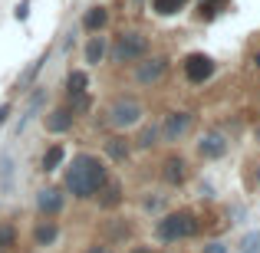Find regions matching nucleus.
<instances>
[{
  "label": "nucleus",
  "mask_w": 260,
  "mask_h": 253,
  "mask_svg": "<svg viewBox=\"0 0 260 253\" xmlns=\"http://www.w3.org/2000/svg\"><path fill=\"white\" fill-rule=\"evenodd\" d=\"M106 181H109V168H106V161H102L99 155L83 152V155L73 158L70 168H66V191H70L73 197H79V201L95 197Z\"/></svg>",
  "instance_id": "f257e3e1"
},
{
  "label": "nucleus",
  "mask_w": 260,
  "mask_h": 253,
  "mask_svg": "<svg viewBox=\"0 0 260 253\" xmlns=\"http://www.w3.org/2000/svg\"><path fill=\"white\" fill-rule=\"evenodd\" d=\"M158 240L165 243H175V240H184V237H191L198 230V221L191 210H172V214H165L158 221Z\"/></svg>",
  "instance_id": "f03ea898"
},
{
  "label": "nucleus",
  "mask_w": 260,
  "mask_h": 253,
  "mask_svg": "<svg viewBox=\"0 0 260 253\" xmlns=\"http://www.w3.org/2000/svg\"><path fill=\"white\" fill-rule=\"evenodd\" d=\"M148 53V37L139 30H122L112 43V59L115 63H135Z\"/></svg>",
  "instance_id": "7ed1b4c3"
},
{
  "label": "nucleus",
  "mask_w": 260,
  "mask_h": 253,
  "mask_svg": "<svg viewBox=\"0 0 260 253\" xmlns=\"http://www.w3.org/2000/svg\"><path fill=\"white\" fill-rule=\"evenodd\" d=\"M142 115H145V109H142V102L132 99V95H122V99H115L112 105H109V122H112V128H119V132L135 128L142 122Z\"/></svg>",
  "instance_id": "20e7f679"
},
{
  "label": "nucleus",
  "mask_w": 260,
  "mask_h": 253,
  "mask_svg": "<svg viewBox=\"0 0 260 253\" xmlns=\"http://www.w3.org/2000/svg\"><path fill=\"white\" fill-rule=\"evenodd\" d=\"M181 69H184V79H188L191 86H201L214 76V59H211L208 53H191V56H184Z\"/></svg>",
  "instance_id": "39448f33"
},
{
  "label": "nucleus",
  "mask_w": 260,
  "mask_h": 253,
  "mask_svg": "<svg viewBox=\"0 0 260 253\" xmlns=\"http://www.w3.org/2000/svg\"><path fill=\"white\" fill-rule=\"evenodd\" d=\"M191 122H194V115L184 112V109L168 112L165 122H161V128H158L161 141H178V138H184V135H188V128H191Z\"/></svg>",
  "instance_id": "423d86ee"
},
{
  "label": "nucleus",
  "mask_w": 260,
  "mask_h": 253,
  "mask_svg": "<svg viewBox=\"0 0 260 253\" xmlns=\"http://www.w3.org/2000/svg\"><path fill=\"white\" fill-rule=\"evenodd\" d=\"M165 73H168V59L165 56H152V59L142 56L139 69H135V83L155 86V83H161V79H165Z\"/></svg>",
  "instance_id": "0eeeda50"
},
{
  "label": "nucleus",
  "mask_w": 260,
  "mask_h": 253,
  "mask_svg": "<svg viewBox=\"0 0 260 253\" xmlns=\"http://www.w3.org/2000/svg\"><path fill=\"white\" fill-rule=\"evenodd\" d=\"M198 155H201L204 161L224 158V155H228V138H224V132H204L201 141H198Z\"/></svg>",
  "instance_id": "6e6552de"
},
{
  "label": "nucleus",
  "mask_w": 260,
  "mask_h": 253,
  "mask_svg": "<svg viewBox=\"0 0 260 253\" xmlns=\"http://www.w3.org/2000/svg\"><path fill=\"white\" fill-rule=\"evenodd\" d=\"M66 207V194L59 188H43V191H37V210L43 217H56L59 210Z\"/></svg>",
  "instance_id": "1a4fd4ad"
},
{
  "label": "nucleus",
  "mask_w": 260,
  "mask_h": 253,
  "mask_svg": "<svg viewBox=\"0 0 260 253\" xmlns=\"http://www.w3.org/2000/svg\"><path fill=\"white\" fill-rule=\"evenodd\" d=\"M161 177H165V184H172V188H181V184L188 181V161H184L181 155H168L165 165H161Z\"/></svg>",
  "instance_id": "9d476101"
},
{
  "label": "nucleus",
  "mask_w": 260,
  "mask_h": 253,
  "mask_svg": "<svg viewBox=\"0 0 260 253\" xmlns=\"http://www.w3.org/2000/svg\"><path fill=\"white\" fill-rule=\"evenodd\" d=\"M73 122H76L73 109L70 105H59V109H53V112L46 115V132H50V135H63V132H70V128H73Z\"/></svg>",
  "instance_id": "9b49d317"
},
{
  "label": "nucleus",
  "mask_w": 260,
  "mask_h": 253,
  "mask_svg": "<svg viewBox=\"0 0 260 253\" xmlns=\"http://www.w3.org/2000/svg\"><path fill=\"white\" fill-rule=\"evenodd\" d=\"M95 197H99V207L102 210H112V207H119V204H122V197H125V194H122V184L109 177V181L99 188V194H95Z\"/></svg>",
  "instance_id": "f8f14e48"
},
{
  "label": "nucleus",
  "mask_w": 260,
  "mask_h": 253,
  "mask_svg": "<svg viewBox=\"0 0 260 253\" xmlns=\"http://www.w3.org/2000/svg\"><path fill=\"white\" fill-rule=\"evenodd\" d=\"M106 155L115 161V165H125V161L132 158V145H128L125 135H112V138L106 141Z\"/></svg>",
  "instance_id": "ddd939ff"
},
{
  "label": "nucleus",
  "mask_w": 260,
  "mask_h": 253,
  "mask_svg": "<svg viewBox=\"0 0 260 253\" xmlns=\"http://www.w3.org/2000/svg\"><path fill=\"white\" fill-rule=\"evenodd\" d=\"M106 23H109V10L106 7H89V10L83 13V26L89 33H99Z\"/></svg>",
  "instance_id": "4468645a"
},
{
  "label": "nucleus",
  "mask_w": 260,
  "mask_h": 253,
  "mask_svg": "<svg viewBox=\"0 0 260 253\" xmlns=\"http://www.w3.org/2000/svg\"><path fill=\"white\" fill-rule=\"evenodd\" d=\"M59 237V227L46 217L43 224H37V230H33V240H37V247H50V243H56Z\"/></svg>",
  "instance_id": "2eb2a0df"
},
{
  "label": "nucleus",
  "mask_w": 260,
  "mask_h": 253,
  "mask_svg": "<svg viewBox=\"0 0 260 253\" xmlns=\"http://www.w3.org/2000/svg\"><path fill=\"white\" fill-rule=\"evenodd\" d=\"M102 56H106V37H102V33H92L89 43H86V63L89 66H99Z\"/></svg>",
  "instance_id": "dca6fc26"
},
{
  "label": "nucleus",
  "mask_w": 260,
  "mask_h": 253,
  "mask_svg": "<svg viewBox=\"0 0 260 253\" xmlns=\"http://www.w3.org/2000/svg\"><path fill=\"white\" fill-rule=\"evenodd\" d=\"M63 158H66V148L63 145H50L46 148V155H43V161H40V171H56L59 165H63Z\"/></svg>",
  "instance_id": "f3484780"
},
{
  "label": "nucleus",
  "mask_w": 260,
  "mask_h": 253,
  "mask_svg": "<svg viewBox=\"0 0 260 253\" xmlns=\"http://www.w3.org/2000/svg\"><path fill=\"white\" fill-rule=\"evenodd\" d=\"M228 7H231V0H201V4H198V17L211 20V17H217L221 10H228Z\"/></svg>",
  "instance_id": "a211bd4d"
},
{
  "label": "nucleus",
  "mask_w": 260,
  "mask_h": 253,
  "mask_svg": "<svg viewBox=\"0 0 260 253\" xmlns=\"http://www.w3.org/2000/svg\"><path fill=\"white\" fill-rule=\"evenodd\" d=\"M86 73L83 69H73L70 76H66V92H70V99L73 95H86Z\"/></svg>",
  "instance_id": "6ab92c4d"
},
{
  "label": "nucleus",
  "mask_w": 260,
  "mask_h": 253,
  "mask_svg": "<svg viewBox=\"0 0 260 253\" xmlns=\"http://www.w3.org/2000/svg\"><path fill=\"white\" fill-rule=\"evenodd\" d=\"M184 4H188V0H152V10L158 13V17H175L178 10H184Z\"/></svg>",
  "instance_id": "aec40b11"
},
{
  "label": "nucleus",
  "mask_w": 260,
  "mask_h": 253,
  "mask_svg": "<svg viewBox=\"0 0 260 253\" xmlns=\"http://www.w3.org/2000/svg\"><path fill=\"white\" fill-rule=\"evenodd\" d=\"M158 138H161V135H158V125H148V128H142V135H139V141H135V145L148 152V148L158 145Z\"/></svg>",
  "instance_id": "412c9836"
},
{
  "label": "nucleus",
  "mask_w": 260,
  "mask_h": 253,
  "mask_svg": "<svg viewBox=\"0 0 260 253\" xmlns=\"http://www.w3.org/2000/svg\"><path fill=\"white\" fill-rule=\"evenodd\" d=\"M17 243V227L13 224H0V250H10Z\"/></svg>",
  "instance_id": "4be33fe9"
},
{
  "label": "nucleus",
  "mask_w": 260,
  "mask_h": 253,
  "mask_svg": "<svg viewBox=\"0 0 260 253\" xmlns=\"http://www.w3.org/2000/svg\"><path fill=\"white\" fill-rule=\"evenodd\" d=\"M43 99H46V92H43V89H40V92H37V95H33V99H30V105H26V115H23V119H20V128H23V125H26V122H30V119H33V115H37V112H40V105H43Z\"/></svg>",
  "instance_id": "5701e85b"
},
{
  "label": "nucleus",
  "mask_w": 260,
  "mask_h": 253,
  "mask_svg": "<svg viewBox=\"0 0 260 253\" xmlns=\"http://www.w3.org/2000/svg\"><path fill=\"white\" fill-rule=\"evenodd\" d=\"M241 253H260V230H257V234H250V237H244Z\"/></svg>",
  "instance_id": "b1692460"
},
{
  "label": "nucleus",
  "mask_w": 260,
  "mask_h": 253,
  "mask_svg": "<svg viewBox=\"0 0 260 253\" xmlns=\"http://www.w3.org/2000/svg\"><path fill=\"white\" fill-rule=\"evenodd\" d=\"M201 253H228V247H224V243H208Z\"/></svg>",
  "instance_id": "393cba45"
},
{
  "label": "nucleus",
  "mask_w": 260,
  "mask_h": 253,
  "mask_svg": "<svg viewBox=\"0 0 260 253\" xmlns=\"http://www.w3.org/2000/svg\"><path fill=\"white\" fill-rule=\"evenodd\" d=\"M7 115H10V105H0V125L7 122Z\"/></svg>",
  "instance_id": "a878e982"
},
{
  "label": "nucleus",
  "mask_w": 260,
  "mask_h": 253,
  "mask_svg": "<svg viewBox=\"0 0 260 253\" xmlns=\"http://www.w3.org/2000/svg\"><path fill=\"white\" fill-rule=\"evenodd\" d=\"M86 253H109V250H106V247H89Z\"/></svg>",
  "instance_id": "bb28decb"
},
{
  "label": "nucleus",
  "mask_w": 260,
  "mask_h": 253,
  "mask_svg": "<svg viewBox=\"0 0 260 253\" xmlns=\"http://www.w3.org/2000/svg\"><path fill=\"white\" fill-rule=\"evenodd\" d=\"M132 253H152V247H135Z\"/></svg>",
  "instance_id": "cd10ccee"
},
{
  "label": "nucleus",
  "mask_w": 260,
  "mask_h": 253,
  "mask_svg": "<svg viewBox=\"0 0 260 253\" xmlns=\"http://www.w3.org/2000/svg\"><path fill=\"white\" fill-rule=\"evenodd\" d=\"M257 141H260V125H257Z\"/></svg>",
  "instance_id": "c85d7f7f"
},
{
  "label": "nucleus",
  "mask_w": 260,
  "mask_h": 253,
  "mask_svg": "<svg viewBox=\"0 0 260 253\" xmlns=\"http://www.w3.org/2000/svg\"><path fill=\"white\" fill-rule=\"evenodd\" d=\"M257 184H260V168H257Z\"/></svg>",
  "instance_id": "c756f323"
}]
</instances>
